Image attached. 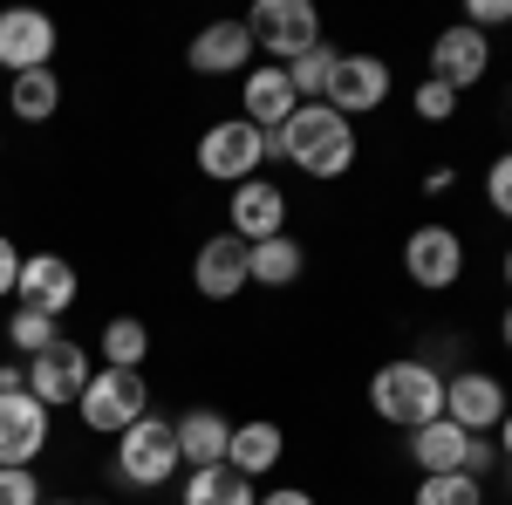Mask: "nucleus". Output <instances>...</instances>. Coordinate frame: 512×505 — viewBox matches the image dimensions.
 <instances>
[{
	"label": "nucleus",
	"mask_w": 512,
	"mask_h": 505,
	"mask_svg": "<svg viewBox=\"0 0 512 505\" xmlns=\"http://www.w3.org/2000/svg\"><path fill=\"white\" fill-rule=\"evenodd\" d=\"M383 96H390V62H383V55H342V62H335L328 110L362 117V110H383Z\"/></svg>",
	"instance_id": "nucleus-14"
},
{
	"label": "nucleus",
	"mask_w": 512,
	"mask_h": 505,
	"mask_svg": "<svg viewBox=\"0 0 512 505\" xmlns=\"http://www.w3.org/2000/svg\"><path fill=\"white\" fill-rule=\"evenodd\" d=\"M485 69H492V41L465 21L431 41V82H444V89H472V82H485Z\"/></svg>",
	"instance_id": "nucleus-12"
},
{
	"label": "nucleus",
	"mask_w": 512,
	"mask_h": 505,
	"mask_svg": "<svg viewBox=\"0 0 512 505\" xmlns=\"http://www.w3.org/2000/svg\"><path fill=\"white\" fill-rule=\"evenodd\" d=\"M0 505H41L35 465H0Z\"/></svg>",
	"instance_id": "nucleus-29"
},
{
	"label": "nucleus",
	"mask_w": 512,
	"mask_h": 505,
	"mask_svg": "<svg viewBox=\"0 0 512 505\" xmlns=\"http://www.w3.org/2000/svg\"><path fill=\"white\" fill-rule=\"evenodd\" d=\"M260 505H315L308 492H260Z\"/></svg>",
	"instance_id": "nucleus-35"
},
{
	"label": "nucleus",
	"mask_w": 512,
	"mask_h": 505,
	"mask_svg": "<svg viewBox=\"0 0 512 505\" xmlns=\"http://www.w3.org/2000/svg\"><path fill=\"white\" fill-rule=\"evenodd\" d=\"M7 335H14V349H21V355H41V349H55V342H62V335H55V321H48V314H28V308H14Z\"/></svg>",
	"instance_id": "nucleus-28"
},
{
	"label": "nucleus",
	"mask_w": 512,
	"mask_h": 505,
	"mask_svg": "<svg viewBox=\"0 0 512 505\" xmlns=\"http://www.w3.org/2000/svg\"><path fill=\"white\" fill-rule=\"evenodd\" d=\"M171 437H178V458H185L192 471H212V465H226L233 424H226L219 410H185V417L171 424Z\"/></svg>",
	"instance_id": "nucleus-19"
},
{
	"label": "nucleus",
	"mask_w": 512,
	"mask_h": 505,
	"mask_svg": "<svg viewBox=\"0 0 512 505\" xmlns=\"http://www.w3.org/2000/svg\"><path fill=\"white\" fill-rule=\"evenodd\" d=\"M185 505H260V492L233 465H212V471H192L185 478Z\"/></svg>",
	"instance_id": "nucleus-24"
},
{
	"label": "nucleus",
	"mask_w": 512,
	"mask_h": 505,
	"mask_svg": "<svg viewBox=\"0 0 512 505\" xmlns=\"http://www.w3.org/2000/svg\"><path fill=\"white\" fill-rule=\"evenodd\" d=\"M267 130H253L246 117H226V123H212L205 137H198V171L205 178H219V185H246L260 164H267Z\"/></svg>",
	"instance_id": "nucleus-6"
},
{
	"label": "nucleus",
	"mask_w": 512,
	"mask_h": 505,
	"mask_svg": "<svg viewBox=\"0 0 512 505\" xmlns=\"http://www.w3.org/2000/svg\"><path fill=\"white\" fill-rule=\"evenodd\" d=\"M465 430L451 424V417H437V424H424V430H410V458H417V471L424 478H437V471H458L465 465Z\"/></svg>",
	"instance_id": "nucleus-22"
},
{
	"label": "nucleus",
	"mask_w": 512,
	"mask_h": 505,
	"mask_svg": "<svg viewBox=\"0 0 512 505\" xmlns=\"http://www.w3.org/2000/svg\"><path fill=\"white\" fill-rule=\"evenodd\" d=\"M369 410L383 424H403V430H424L444 417V369L417 362V355H396L369 376Z\"/></svg>",
	"instance_id": "nucleus-2"
},
{
	"label": "nucleus",
	"mask_w": 512,
	"mask_h": 505,
	"mask_svg": "<svg viewBox=\"0 0 512 505\" xmlns=\"http://www.w3.org/2000/svg\"><path fill=\"white\" fill-rule=\"evenodd\" d=\"M48 444V410L28 389H0V465H35Z\"/></svg>",
	"instance_id": "nucleus-13"
},
{
	"label": "nucleus",
	"mask_w": 512,
	"mask_h": 505,
	"mask_svg": "<svg viewBox=\"0 0 512 505\" xmlns=\"http://www.w3.org/2000/svg\"><path fill=\"white\" fill-rule=\"evenodd\" d=\"M14 280H21V253H14V239L0 233V294H14Z\"/></svg>",
	"instance_id": "nucleus-34"
},
{
	"label": "nucleus",
	"mask_w": 512,
	"mask_h": 505,
	"mask_svg": "<svg viewBox=\"0 0 512 505\" xmlns=\"http://www.w3.org/2000/svg\"><path fill=\"white\" fill-rule=\"evenodd\" d=\"M417 505H485V485L465 478V471H437L417 485Z\"/></svg>",
	"instance_id": "nucleus-27"
},
{
	"label": "nucleus",
	"mask_w": 512,
	"mask_h": 505,
	"mask_svg": "<svg viewBox=\"0 0 512 505\" xmlns=\"http://www.w3.org/2000/svg\"><path fill=\"white\" fill-rule=\"evenodd\" d=\"M233 233L246 239V246H260V239L287 233V198H280V185H267V178H246V185H233Z\"/></svg>",
	"instance_id": "nucleus-18"
},
{
	"label": "nucleus",
	"mask_w": 512,
	"mask_h": 505,
	"mask_svg": "<svg viewBox=\"0 0 512 505\" xmlns=\"http://www.w3.org/2000/svg\"><path fill=\"white\" fill-rule=\"evenodd\" d=\"M178 465H185V458H178V437H171L164 417H137V424L117 437V478H123V485H137V492L171 485Z\"/></svg>",
	"instance_id": "nucleus-5"
},
{
	"label": "nucleus",
	"mask_w": 512,
	"mask_h": 505,
	"mask_svg": "<svg viewBox=\"0 0 512 505\" xmlns=\"http://www.w3.org/2000/svg\"><path fill=\"white\" fill-rule=\"evenodd\" d=\"M89 376H96V369H89V349H82V342H55V349L28 355V396H35L41 410L76 403Z\"/></svg>",
	"instance_id": "nucleus-9"
},
{
	"label": "nucleus",
	"mask_w": 512,
	"mask_h": 505,
	"mask_svg": "<svg viewBox=\"0 0 512 505\" xmlns=\"http://www.w3.org/2000/svg\"><path fill=\"white\" fill-rule=\"evenodd\" d=\"M506 492H512V478H506Z\"/></svg>",
	"instance_id": "nucleus-39"
},
{
	"label": "nucleus",
	"mask_w": 512,
	"mask_h": 505,
	"mask_svg": "<svg viewBox=\"0 0 512 505\" xmlns=\"http://www.w3.org/2000/svg\"><path fill=\"white\" fill-rule=\"evenodd\" d=\"M506 287H512V253H506Z\"/></svg>",
	"instance_id": "nucleus-38"
},
{
	"label": "nucleus",
	"mask_w": 512,
	"mask_h": 505,
	"mask_svg": "<svg viewBox=\"0 0 512 505\" xmlns=\"http://www.w3.org/2000/svg\"><path fill=\"white\" fill-rule=\"evenodd\" d=\"M192 287L205 294V301H233L239 287H253V273H246V239L239 233H212L205 239L198 260H192Z\"/></svg>",
	"instance_id": "nucleus-15"
},
{
	"label": "nucleus",
	"mask_w": 512,
	"mask_h": 505,
	"mask_svg": "<svg viewBox=\"0 0 512 505\" xmlns=\"http://www.w3.org/2000/svg\"><path fill=\"white\" fill-rule=\"evenodd\" d=\"M451 110H458V89H444V82L424 76V89H417V117H424V123H444Z\"/></svg>",
	"instance_id": "nucleus-31"
},
{
	"label": "nucleus",
	"mask_w": 512,
	"mask_h": 505,
	"mask_svg": "<svg viewBox=\"0 0 512 505\" xmlns=\"http://www.w3.org/2000/svg\"><path fill=\"white\" fill-rule=\"evenodd\" d=\"M280 451H287V437H280V424H267V417H253V424H233V444H226V465L239 471V478H260V471L280 465Z\"/></svg>",
	"instance_id": "nucleus-20"
},
{
	"label": "nucleus",
	"mask_w": 512,
	"mask_h": 505,
	"mask_svg": "<svg viewBox=\"0 0 512 505\" xmlns=\"http://www.w3.org/2000/svg\"><path fill=\"white\" fill-rule=\"evenodd\" d=\"M239 103H246V123L253 130H267V137H280V123L301 110V96H294V82H287V69H246V82H239Z\"/></svg>",
	"instance_id": "nucleus-17"
},
{
	"label": "nucleus",
	"mask_w": 512,
	"mask_h": 505,
	"mask_svg": "<svg viewBox=\"0 0 512 505\" xmlns=\"http://www.w3.org/2000/svg\"><path fill=\"white\" fill-rule=\"evenodd\" d=\"M403 273L417 280V287H458V273H465V239L451 233V226H417V233L403 239Z\"/></svg>",
	"instance_id": "nucleus-10"
},
{
	"label": "nucleus",
	"mask_w": 512,
	"mask_h": 505,
	"mask_svg": "<svg viewBox=\"0 0 512 505\" xmlns=\"http://www.w3.org/2000/svg\"><path fill=\"white\" fill-rule=\"evenodd\" d=\"M506 21H512V0H465V28H478V35L506 28Z\"/></svg>",
	"instance_id": "nucleus-32"
},
{
	"label": "nucleus",
	"mask_w": 512,
	"mask_h": 505,
	"mask_svg": "<svg viewBox=\"0 0 512 505\" xmlns=\"http://www.w3.org/2000/svg\"><path fill=\"white\" fill-rule=\"evenodd\" d=\"M294 171H308V178H342L355 164V123L342 110H328V103H301L294 117L280 123V137H267Z\"/></svg>",
	"instance_id": "nucleus-1"
},
{
	"label": "nucleus",
	"mask_w": 512,
	"mask_h": 505,
	"mask_svg": "<svg viewBox=\"0 0 512 505\" xmlns=\"http://www.w3.org/2000/svg\"><path fill=\"white\" fill-rule=\"evenodd\" d=\"M76 417L96 430V437H123L137 417H151V383H144V369H96L76 396Z\"/></svg>",
	"instance_id": "nucleus-3"
},
{
	"label": "nucleus",
	"mask_w": 512,
	"mask_h": 505,
	"mask_svg": "<svg viewBox=\"0 0 512 505\" xmlns=\"http://www.w3.org/2000/svg\"><path fill=\"white\" fill-rule=\"evenodd\" d=\"M253 55H260V48L246 35V21H212V28H198L192 48H185V62H192L198 76H246Z\"/></svg>",
	"instance_id": "nucleus-16"
},
{
	"label": "nucleus",
	"mask_w": 512,
	"mask_h": 505,
	"mask_svg": "<svg viewBox=\"0 0 512 505\" xmlns=\"http://www.w3.org/2000/svg\"><path fill=\"white\" fill-rule=\"evenodd\" d=\"M14 308L62 321V314L76 308V267H69L62 253H35V260H21V280H14Z\"/></svg>",
	"instance_id": "nucleus-11"
},
{
	"label": "nucleus",
	"mask_w": 512,
	"mask_h": 505,
	"mask_svg": "<svg viewBox=\"0 0 512 505\" xmlns=\"http://www.w3.org/2000/svg\"><path fill=\"white\" fill-rule=\"evenodd\" d=\"M485 198H492V212H499V219H512V151L492 157V171H485Z\"/></svg>",
	"instance_id": "nucleus-30"
},
{
	"label": "nucleus",
	"mask_w": 512,
	"mask_h": 505,
	"mask_svg": "<svg viewBox=\"0 0 512 505\" xmlns=\"http://www.w3.org/2000/svg\"><path fill=\"white\" fill-rule=\"evenodd\" d=\"M506 383L499 376H485V369H458V376H444V417L465 430V437H485V430H499L506 417Z\"/></svg>",
	"instance_id": "nucleus-7"
},
{
	"label": "nucleus",
	"mask_w": 512,
	"mask_h": 505,
	"mask_svg": "<svg viewBox=\"0 0 512 505\" xmlns=\"http://www.w3.org/2000/svg\"><path fill=\"white\" fill-rule=\"evenodd\" d=\"M41 505H48V499H41ZM55 505H62V499H55Z\"/></svg>",
	"instance_id": "nucleus-40"
},
{
	"label": "nucleus",
	"mask_w": 512,
	"mask_h": 505,
	"mask_svg": "<svg viewBox=\"0 0 512 505\" xmlns=\"http://www.w3.org/2000/svg\"><path fill=\"white\" fill-rule=\"evenodd\" d=\"M0 69L7 76L55 69V21L41 7H0Z\"/></svg>",
	"instance_id": "nucleus-8"
},
{
	"label": "nucleus",
	"mask_w": 512,
	"mask_h": 505,
	"mask_svg": "<svg viewBox=\"0 0 512 505\" xmlns=\"http://www.w3.org/2000/svg\"><path fill=\"white\" fill-rule=\"evenodd\" d=\"M301 267H308V253H301V239H287V233L246 246V273H253V287H294Z\"/></svg>",
	"instance_id": "nucleus-21"
},
{
	"label": "nucleus",
	"mask_w": 512,
	"mask_h": 505,
	"mask_svg": "<svg viewBox=\"0 0 512 505\" xmlns=\"http://www.w3.org/2000/svg\"><path fill=\"white\" fill-rule=\"evenodd\" d=\"M492 465H499V444H492V437H472V444H465V478H478V485H485V478H492Z\"/></svg>",
	"instance_id": "nucleus-33"
},
{
	"label": "nucleus",
	"mask_w": 512,
	"mask_h": 505,
	"mask_svg": "<svg viewBox=\"0 0 512 505\" xmlns=\"http://www.w3.org/2000/svg\"><path fill=\"white\" fill-rule=\"evenodd\" d=\"M335 62H342V55H335L328 41H321V48H308V55H294V62H287V82H294V96H301V103H328Z\"/></svg>",
	"instance_id": "nucleus-26"
},
{
	"label": "nucleus",
	"mask_w": 512,
	"mask_h": 505,
	"mask_svg": "<svg viewBox=\"0 0 512 505\" xmlns=\"http://www.w3.org/2000/svg\"><path fill=\"white\" fill-rule=\"evenodd\" d=\"M246 35H253L260 55H274V69H287L294 55L321 48V14H315V0H260L246 14Z\"/></svg>",
	"instance_id": "nucleus-4"
},
{
	"label": "nucleus",
	"mask_w": 512,
	"mask_h": 505,
	"mask_svg": "<svg viewBox=\"0 0 512 505\" xmlns=\"http://www.w3.org/2000/svg\"><path fill=\"white\" fill-rule=\"evenodd\" d=\"M499 335H506V349H512V308H506V321H499Z\"/></svg>",
	"instance_id": "nucleus-37"
},
{
	"label": "nucleus",
	"mask_w": 512,
	"mask_h": 505,
	"mask_svg": "<svg viewBox=\"0 0 512 505\" xmlns=\"http://www.w3.org/2000/svg\"><path fill=\"white\" fill-rule=\"evenodd\" d=\"M492 444H499V451H506V458H512V410H506V417H499V437H492Z\"/></svg>",
	"instance_id": "nucleus-36"
},
{
	"label": "nucleus",
	"mask_w": 512,
	"mask_h": 505,
	"mask_svg": "<svg viewBox=\"0 0 512 505\" xmlns=\"http://www.w3.org/2000/svg\"><path fill=\"white\" fill-rule=\"evenodd\" d=\"M7 110H14L21 123H48L55 110H62V76H55V69H28V76H14Z\"/></svg>",
	"instance_id": "nucleus-23"
},
{
	"label": "nucleus",
	"mask_w": 512,
	"mask_h": 505,
	"mask_svg": "<svg viewBox=\"0 0 512 505\" xmlns=\"http://www.w3.org/2000/svg\"><path fill=\"white\" fill-rule=\"evenodd\" d=\"M103 369H144V355H151V328L137 321V314H117V321H103Z\"/></svg>",
	"instance_id": "nucleus-25"
}]
</instances>
